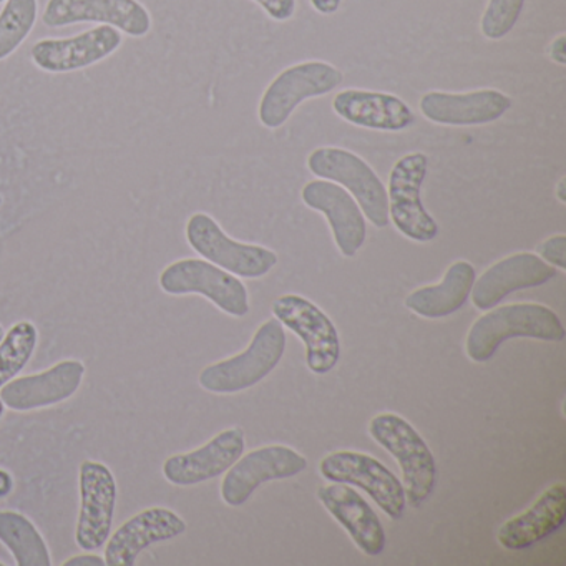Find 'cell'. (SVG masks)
I'll list each match as a JSON object with an SVG mask.
<instances>
[{
  "label": "cell",
  "instance_id": "cell-1",
  "mask_svg": "<svg viewBox=\"0 0 566 566\" xmlns=\"http://www.w3.org/2000/svg\"><path fill=\"white\" fill-rule=\"evenodd\" d=\"M566 333L562 319L548 306L516 303L500 306L473 323L467 334L465 353L473 363H486L503 343L516 337L562 343Z\"/></svg>",
  "mask_w": 566,
  "mask_h": 566
},
{
  "label": "cell",
  "instance_id": "cell-2",
  "mask_svg": "<svg viewBox=\"0 0 566 566\" xmlns=\"http://www.w3.org/2000/svg\"><path fill=\"white\" fill-rule=\"evenodd\" d=\"M286 350V333L280 321H266L254 333L243 353L205 367L198 377L201 389L211 394H238L266 379Z\"/></svg>",
  "mask_w": 566,
  "mask_h": 566
},
{
  "label": "cell",
  "instance_id": "cell-3",
  "mask_svg": "<svg viewBox=\"0 0 566 566\" xmlns=\"http://www.w3.org/2000/svg\"><path fill=\"white\" fill-rule=\"evenodd\" d=\"M369 433L399 463L407 502L419 509L430 499L437 483L433 453L412 423L397 413H379L369 422Z\"/></svg>",
  "mask_w": 566,
  "mask_h": 566
},
{
  "label": "cell",
  "instance_id": "cell-4",
  "mask_svg": "<svg viewBox=\"0 0 566 566\" xmlns=\"http://www.w3.org/2000/svg\"><path fill=\"white\" fill-rule=\"evenodd\" d=\"M307 168L321 180L334 181L353 195L364 217L376 228L389 227V198L382 180L359 155L337 147L316 148Z\"/></svg>",
  "mask_w": 566,
  "mask_h": 566
},
{
  "label": "cell",
  "instance_id": "cell-5",
  "mask_svg": "<svg viewBox=\"0 0 566 566\" xmlns=\"http://www.w3.org/2000/svg\"><path fill=\"white\" fill-rule=\"evenodd\" d=\"M343 81V72L323 61L301 62L284 69L261 97L258 108L261 125L270 130L283 127L301 104L331 94Z\"/></svg>",
  "mask_w": 566,
  "mask_h": 566
},
{
  "label": "cell",
  "instance_id": "cell-6",
  "mask_svg": "<svg viewBox=\"0 0 566 566\" xmlns=\"http://www.w3.org/2000/svg\"><path fill=\"white\" fill-rule=\"evenodd\" d=\"M160 287L170 296L200 294L228 316L244 317L250 313L247 286L238 276L207 260L187 258L168 264L161 271Z\"/></svg>",
  "mask_w": 566,
  "mask_h": 566
},
{
  "label": "cell",
  "instance_id": "cell-7",
  "mask_svg": "<svg viewBox=\"0 0 566 566\" xmlns=\"http://www.w3.org/2000/svg\"><path fill=\"white\" fill-rule=\"evenodd\" d=\"M188 244L214 266L244 280L266 276L277 264V254L258 244L240 243L228 237L207 213H195L187 223Z\"/></svg>",
  "mask_w": 566,
  "mask_h": 566
},
{
  "label": "cell",
  "instance_id": "cell-8",
  "mask_svg": "<svg viewBox=\"0 0 566 566\" xmlns=\"http://www.w3.org/2000/svg\"><path fill=\"white\" fill-rule=\"evenodd\" d=\"M429 171L426 154L403 155L389 175V218L402 237L416 243H430L439 234V224L423 207L420 190Z\"/></svg>",
  "mask_w": 566,
  "mask_h": 566
},
{
  "label": "cell",
  "instance_id": "cell-9",
  "mask_svg": "<svg viewBox=\"0 0 566 566\" xmlns=\"http://www.w3.org/2000/svg\"><path fill=\"white\" fill-rule=\"evenodd\" d=\"M319 472L329 482L359 486L389 518L400 520L406 513L403 483L392 470L367 453L337 450L321 460Z\"/></svg>",
  "mask_w": 566,
  "mask_h": 566
},
{
  "label": "cell",
  "instance_id": "cell-10",
  "mask_svg": "<svg viewBox=\"0 0 566 566\" xmlns=\"http://www.w3.org/2000/svg\"><path fill=\"white\" fill-rule=\"evenodd\" d=\"M273 314L296 334L306 347V366L317 376L331 373L340 359V337L331 317L300 294H283L273 303Z\"/></svg>",
  "mask_w": 566,
  "mask_h": 566
},
{
  "label": "cell",
  "instance_id": "cell-11",
  "mask_svg": "<svg viewBox=\"0 0 566 566\" xmlns=\"http://www.w3.org/2000/svg\"><path fill=\"white\" fill-rule=\"evenodd\" d=\"M306 469V457L291 447L268 446L251 450L227 470L221 482V499L230 506L244 505L263 483L293 479Z\"/></svg>",
  "mask_w": 566,
  "mask_h": 566
},
{
  "label": "cell",
  "instance_id": "cell-12",
  "mask_svg": "<svg viewBox=\"0 0 566 566\" xmlns=\"http://www.w3.org/2000/svg\"><path fill=\"white\" fill-rule=\"evenodd\" d=\"M42 22L51 29L77 24L111 25L140 39L151 31V15L138 0H49Z\"/></svg>",
  "mask_w": 566,
  "mask_h": 566
},
{
  "label": "cell",
  "instance_id": "cell-13",
  "mask_svg": "<svg viewBox=\"0 0 566 566\" xmlns=\"http://www.w3.org/2000/svg\"><path fill=\"white\" fill-rule=\"evenodd\" d=\"M81 512L75 542L85 552H95L107 543L117 505V480L105 463L84 460L78 469Z\"/></svg>",
  "mask_w": 566,
  "mask_h": 566
},
{
  "label": "cell",
  "instance_id": "cell-14",
  "mask_svg": "<svg viewBox=\"0 0 566 566\" xmlns=\"http://www.w3.org/2000/svg\"><path fill=\"white\" fill-rule=\"evenodd\" d=\"M124 44L122 32L97 25L69 39H42L31 49L35 67L48 74L84 71L114 55Z\"/></svg>",
  "mask_w": 566,
  "mask_h": 566
},
{
  "label": "cell",
  "instance_id": "cell-15",
  "mask_svg": "<svg viewBox=\"0 0 566 566\" xmlns=\"http://www.w3.org/2000/svg\"><path fill=\"white\" fill-rule=\"evenodd\" d=\"M84 376V363L77 359L62 360L44 373L9 380L4 387H0V399L15 412L57 406L75 396Z\"/></svg>",
  "mask_w": 566,
  "mask_h": 566
},
{
  "label": "cell",
  "instance_id": "cell-16",
  "mask_svg": "<svg viewBox=\"0 0 566 566\" xmlns=\"http://www.w3.org/2000/svg\"><path fill=\"white\" fill-rule=\"evenodd\" d=\"M304 205L326 217L337 250L354 258L367 240V223L363 210L349 191L327 180H313L301 193Z\"/></svg>",
  "mask_w": 566,
  "mask_h": 566
},
{
  "label": "cell",
  "instance_id": "cell-17",
  "mask_svg": "<svg viewBox=\"0 0 566 566\" xmlns=\"http://www.w3.org/2000/svg\"><path fill=\"white\" fill-rule=\"evenodd\" d=\"M187 532V523L174 510L151 506L132 516L105 543L108 566H134L138 555L155 543L168 542Z\"/></svg>",
  "mask_w": 566,
  "mask_h": 566
},
{
  "label": "cell",
  "instance_id": "cell-18",
  "mask_svg": "<svg viewBox=\"0 0 566 566\" xmlns=\"http://www.w3.org/2000/svg\"><path fill=\"white\" fill-rule=\"evenodd\" d=\"M420 114L437 125L449 127H476L500 120L513 101L509 95L493 88L449 94V92H429L420 98Z\"/></svg>",
  "mask_w": 566,
  "mask_h": 566
},
{
  "label": "cell",
  "instance_id": "cell-19",
  "mask_svg": "<svg viewBox=\"0 0 566 566\" xmlns=\"http://www.w3.org/2000/svg\"><path fill=\"white\" fill-rule=\"evenodd\" d=\"M556 268L546 264L538 254L516 253L490 266L472 287L473 306L489 311L516 291L532 290L555 280Z\"/></svg>",
  "mask_w": 566,
  "mask_h": 566
},
{
  "label": "cell",
  "instance_id": "cell-20",
  "mask_svg": "<svg viewBox=\"0 0 566 566\" xmlns=\"http://www.w3.org/2000/svg\"><path fill=\"white\" fill-rule=\"evenodd\" d=\"M247 440L240 427H231L214 436L200 449L178 453L165 460L164 475L171 485L191 486L227 473L243 455Z\"/></svg>",
  "mask_w": 566,
  "mask_h": 566
},
{
  "label": "cell",
  "instance_id": "cell-21",
  "mask_svg": "<svg viewBox=\"0 0 566 566\" xmlns=\"http://www.w3.org/2000/svg\"><path fill=\"white\" fill-rule=\"evenodd\" d=\"M317 499L333 518L346 530L354 545L367 556H379L386 548V532L373 506L353 485L336 483L319 486Z\"/></svg>",
  "mask_w": 566,
  "mask_h": 566
},
{
  "label": "cell",
  "instance_id": "cell-22",
  "mask_svg": "<svg viewBox=\"0 0 566 566\" xmlns=\"http://www.w3.org/2000/svg\"><path fill=\"white\" fill-rule=\"evenodd\" d=\"M566 520V485L558 482L546 489L525 512L506 520L496 533V542L510 552L532 548L558 532Z\"/></svg>",
  "mask_w": 566,
  "mask_h": 566
},
{
  "label": "cell",
  "instance_id": "cell-23",
  "mask_svg": "<svg viewBox=\"0 0 566 566\" xmlns=\"http://www.w3.org/2000/svg\"><path fill=\"white\" fill-rule=\"evenodd\" d=\"M333 111L337 117L356 127L376 132H403L416 124L412 108L386 92L349 91L334 97Z\"/></svg>",
  "mask_w": 566,
  "mask_h": 566
},
{
  "label": "cell",
  "instance_id": "cell-24",
  "mask_svg": "<svg viewBox=\"0 0 566 566\" xmlns=\"http://www.w3.org/2000/svg\"><path fill=\"white\" fill-rule=\"evenodd\" d=\"M475 280V268L469 261H455L439 284L412 291L403 304L417 316L442 319L465 306Z\"/></svg>",
  "mask_w": 566,
  "mask_h": 566
},
{
  "label": "cell",
  "instance_id": "cell-25",
  "mask_svg": "<svg viewBox=\"0 0 566 566\" xmlns=\"http://www.w3.org/2000/svg\"><path fill=\"white\" fill-rule=\"evenodd\" d=\"M0 542L8 546L18 566L52 565L44 536L22 513L0 510Z\"/></svg>",
  "mask_w": 566,
  "mask_h": 566
},
{
  "label": "cell",
  "instance_id": "cell-26",
  "mask_svg": "<svg viewBox=\"0 0 566 566\" xmlns=\"http://www.w3.org/2000/svg\"><path fill=\"white\" fill-rule=\"evenodd\" d=\"M39 331L31 321L14 324L0 340V387L14 379L34 356Z\"/></svg>",
  "mask_w": 566,
  "mask_h": 566
},
{
  "label": "cell",
  "instance_id": "cell-27",
  "mask_svg": "<svg viewBox=\"0 0 566 566\" xmlns=\"http://www.w3.org/2000/svg\"><path fill=\"white\" fill-rule=\"evenodd\" d=\"M38 18V0H6L0 12V62L11 57L24 44Z\"/></svg>",
  "mask_w": 566,
  "mask_h": 566
},
{
  "label": "cell",
  "instance_id": "cell-28",
  "mask_svg": "<svg viewBox=\"0 0 566 566\" xmlns=\"http://www.w3.org/2000/svg\"><path fill=\"white\" fill-rule=\"evenodd\" d=\"M523 6L525 0H489V6L480 21L483 38L489 41L506 38L518 22Z\"/></svg>",
  "mask_w": 566,
  "mask_h": 566
},
{
  "label": "cell",
  "instance_id": "cell-29",
  "mask_svg": "<svg viewBox=\"0 0 566 566\" xmlns=\"http://www.w3.org/2000/svg\"><path fill=\"white\" fill-rule=\"evenodd\" d=\"M536 253L549 266L556 270H566V237L565 234H555L548 240L543 241L536 247Z\"/></svg>",
  "mask_w": 566,
  "mask_h": 566
},
{
  "label": "cell",
  "instance_id": "cell-30",
  "mask_svg": "<svg viewBox=\"0 0 566 566\" xmlns=\"http://www.w3.org/2000/svg\"><path fill=\"white\" fill-rule=\"evenodd\" d=\"M274 22H287L296 14V0H253Z\"/></svg>",
  "mask_w": 566,
  "mask_h": 566
},
{
  "label": "cell",
  "instance_id": "cell-31",
  "mask_svg": "<svg viewBox=\"0 0 566 566\" xmlns=\"http://www.w3.org/2000/svg\"><path fill=\"white\" fill-rule=\"evenodd\" d=\"M565 45V34L558 35V38H556L555 41L552 42V45H549V59H552V61L555 62V64L562 65V67H565L566 65Z\"/></svg>",
  "mask_w": 566,
  "mask_h": 566
},
{
  "label": "cell",
  "instance_id": "cell-32",
  "mask_svg": "<svg viewBox=\"0 0 566 566\" xmlns=\"http://www.w3.org/2000/svg\"><path fill=\"white\" fill-rule=\"evenodd\" d=\"M62 566H107V563L98 555H77L62 563Z\"/></svg>",
  "mask_w": 566,
  "mask_h": 566
},
{
  "label": "cell",
  "instance_id": "cell-33",
  "mask_svg": "<svg viewBox=\"0 0 566 566\" xmlns=\"http://www.w3.org/2000/svg\"><path fill=\"white\" fill-rule=\"evenodd\" d=\"M311 8L321 15H333L336 14L340 9V2L343 0H310Z\"/></svg>",
  "mask_w": 566,
  "mask_h": 566
},
{
  "label": "cell",
  "instance_id": "cell-34",
  "mask_svg": "<svg viewBox=\"0 0 566 566\" xmlns=\"http://www.w3.org/2000/svg\"><path fill=\"white\" fill-rule=\"evenodd\" d=\"M14 490V476L8 470L0 469V499L11 495Z\"/></svg>",
  "mask_w": 566,
  "mask_h": 566
},
{
  "label": "cell",
  "instance_id": "cell-35",
  "mask_svg": "<svg viewBox=\"0 0 566 566\" xmlns=\"http://www.w3.org/2000/svg\"><path fill=\"white\" fill-rule=\"evenodd\" d=\"M555 197H556V200L559 201V203H562V205L566 203V178L565 177H563L562 180L558 181V185H556Z\"/></svg>",
  "mask_w": 566,
  "mask_h": 566
},
{
  "label": "cell",
  "instance_id": "cell-36",
  "mask_svg": "<svg viewBox=\"0 0 566 566\" xmlns=\"http://www.w3.org/2000/svg\"><path fill=\"white\" fill-rule=\"evenodd\" d=\"M6 412V406L4 402H2V399H0V420H2V417H4Z\"/></svg>",
  "mask_w": 566,
  "mask_h": 566
},
{
  "label": "cell",
  "instance_id": "cell-37",
  "mask_svg": "<svg viewBox=\"0 0 566 566\" xmlns=\"http://www.w3.org/2000/svg\"><path fill=\"white\" fill-rule=\"evenodd\" d=\"M6 331L4 327L0 326V340H2V337H4Z\"/></svg>",
  "mask_w": 566,
  "mask_h": 566
},
{
  "label": "cell",
  "instance_id": "cell-38",
  "mask_svg": "<svg viewBox=\"0 0 566 566\" xmlns=\"http://www.w3.org/2000/svg\"><path fill=\"white\" fill-rule=\"evenodd\" d=\"M2 203H4V197H2V193H0V207H2Z\"/></svg>",
  "mask_w": 566,
  "mask_h": 566
},
{
  "label": "cell",
  "instance_id": "cell-39",
  "mask_svg": "<svg viewBox=\"0 0 566 566\" xmlns=\"http://www.w3.org/2000/svg\"><path fill=\"white\" fill-rule=\"evenodd\" d=\"M0 566H4V563L0 562Z\"/></svg>",
  "mask_w": 566,
  "mask_h": 566
},
{
  "label": "cell",
  "instance_id": "cell-40",
  "mask_svg": "<svg viewBox=\"0 0 566 566\" xmlns=\"http://www.w3.org/2000/svg\"><path fill=\"white\" fill-rule=\"evenodd\" d=\"M2 2H6V0H0V4H2Z\"/></svg>",
  "mask_w": 566,
  "mask_h": 566
}]
</instances>
